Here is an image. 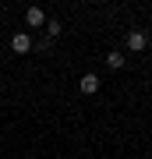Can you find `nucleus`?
<instances>
[{
    "instance_id": "20e7f679",
    "label": "nucleus",
    "mask_w": 152,
    "mask_h": 159,
    "mask_svg": "<svg viewBox=\"0 0 152 159\" xmlns=\"http://www.w3.org/2000/svg\"><path fill=\"white\" fill-rule=\"evenodd\" d=\"M103 81L96 78V74H81V81H78V89H81V96H96Z\"/></svg>"
},
{
    "instance_id": "39448f33",
    "label": "nucleus",
    "mask_w": 152,
    "mask_h": 159,
    "mask_svg": "<svg viewBox=\"0 0 152 159\" xmlns=\"http://www.w3.org/2000/svg\"><path fill=\"white\" fill-rule=\"evenodd\" d=\"M124 60H127V57H124L120 50H110V53H106V64H110L113 71H120V67H124Z\"/></svg>"
},
{
    "instance_id": "0eeeda50",
    "label": "nucleus",
    "mask_w": 152,
    "mask_h": 159,
    "mask_svg": "<svg viewBox=\"0 0 152 159\" xmlns=\"http://www.w3.org/2000/svg\"><path fill=\"white\" fill-rule=\"evenodd\" d=\"M32 50H39V53H50V50H53V39H50V35H43V39H32Z\"/></svg>"
},
{
    "instance_id": "7ed1b4c3",
    "label": "nucleus",
    "mask_w": 152,
    "mask_h": 159,
    "mask_svg": "<svg viewBox=\"0 0 152 159\" xmlns=\"http://www.w3.org/2000/svg\"><path fill=\"white\" fill-rule=\"evenodd\" d=\"M11 50L14 53H28V50H32V35H28V32H14L11 35Z\"/></svg>"
},
{
    "instance_id": "f257e3e1",
    "label": "nucleus",
    "mask_w": 152,
    "mask_h": 159,
    "mask_svg": "<svg viewBox=\"0 0 152 159\" xmlns=\"http://www.w3.org/2000/svg\"><path fill=\"white\" fill-rule=\"evenodd\" d=\"M145 46H149V35L141 32V29H131V32H127V50H131V53H141Z\"/></svg>"
},
{
    "instance_id": "f03ea898",
    "label": "nucleus",
    "mask_w": 152,
    "mask_h": 159,
    "mask_svg": "<svg viewBox=\"0 0 152 159\" xmlns=\"http://www.w3.org/2000/svg\"><path fill=\"white\" fill-rule=\"evenodd\" d=\"M25 25L28 29H46V11L43 7H28L25 11Z\"/></svg>"
},
{
    "instance_id": "423d86ee",
    "label": "nucleus",
    "mask_w": 152,
    "mask_h": 159,
    "mask_svg": "<svg viewBox=\"0 0 152 159\" xmlns=\"http://www.w3.org/2000/svg\"><path fill=\"white\" fill-rule=\"evenodd\" d=\"M60 32H64V25L57 21V18H46V35H50V39H57Z\"/></svg>"
}]
</instances>
